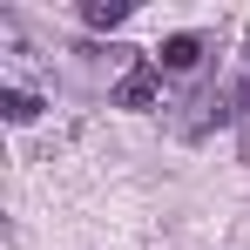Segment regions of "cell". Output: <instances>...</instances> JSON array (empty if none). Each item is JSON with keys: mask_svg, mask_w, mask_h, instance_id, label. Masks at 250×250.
I'll return each mask as SVG.
<instances>
[{"mask_svg": "<svg viewBox=\"0 0 250 250\" xmlns=\"http://www.w3.org/2000/svg\"><path fill=\"white\" fill-rule=\"evenodd\" d=\"M156 102H163V75H156L149 61H135L122 82H115V108H135V115H149Z\"/></svg>", "mask_w": 250, "mask_h": 250, "instance_id": "6da1fadb", "label": "cell"}, {"mask_svg": "<svg viewBox=\"0 0 250 250\" xmlns=\"http://www.w3.org/2000/svg\"><path fill=\"white\" fill-rule=\"evenodd\" d=\"M163 68L169 75H196V68H203V41H196V34H169L163 41Z\"/></svg>", "mask_w": 250, "mask_h": 250, "instance_id": "7a4b0ae2", "label": "cell"}, {"mask_svg": "<svg viewBox=\"0 0 250 250\" xmlns=\"http://www.w3.org/2000/svg\"><path fill=\"white\" fill-rule=\"evenodd\" d=\"M0 115H7L14 128H27L34 115H41V95H34V88H14V82H7V88H0Z\"/></svg>", "mask_w": 250, "mask_h": 250, "instance_id": "3957f363", "label": "cell"}, {"mask_svg": "<svg viewBox=\"0 0 250 250\" xmlns=\"http://www.w3.org/2000/svg\"><path fill=\"white\" fill-rule=\"evenodd\" d=\"M82 21H88V27H122V21H128V0H88Z\"/></svg>", "mask_w": 250, "mask_h": 250, "instance_id": "277c9868", "label": "cell"}]
</instances>
